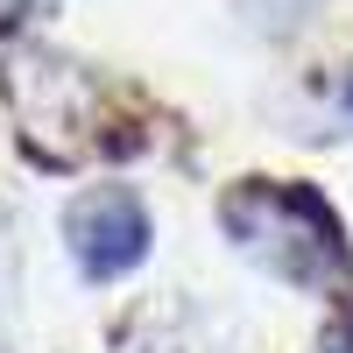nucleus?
<instances>
[{
	"mask_svg": "<svg viewBox=\"0 0 353 353\" xmlns=\"http://www.w3.org/2000/svg\"><path fill=\"white\" fill-rule=\"evenodd\" d=\"M226 233L233 248L254 254L261 269H276L283 283L325 290L339 276H353L346 233L332 219V205L318 191H290V184H241L226 191Z\"/></svg>",
	"mask_w": 353,
	"mask_h": 353,
	"instance_id": "nucleus-1",
	"label": "nucleus"
},
{
	"mask_svg": "<svg viewBox=\"0 0 353 353\" xmlns=\"http://www.w3.org/2000/svg\"><path fill=\"white\" fill-rule=\"evenodd\" d=\"M64 233H71V254L92 283H113L128 276L141 254H149V212L128 184H99L85 191L71 212H64Z\"/></svg>",
	"mask_w": 353,
	"mask_h": 353,
	"instance_id": "nucleus-2",
	"label": "nucleus"
},
{
	"mask_svg": "<svg viewBox=\"0 0 353 353\" xmlns=\"http://www.w3.org/2000/svg\"><path fill=\"white\" fill-rule=\"evenodd\" d=\"M318 353H353V325H332L325 339H318Z\"/></svg>",
	"mask_w": 353,
	"mask_h": 353,
	"instance_id": "nucleus-3",
	"label": "nucleus"
},
{
	"mask_svg": "<svg viewBox=\"0 0 353 353\" xmlns=\"http://www.w3.org/2000/svg\"><path fill=\"white\" fill-rule=\"evenodd\" d=\"M346 106H353V78H346Z\"/></svg>",
	"mask_w": 353,
	"mask_h": 353,
	"instance_id": "nucleus-4",
	"label": "nucleus"
}]
</instances>
